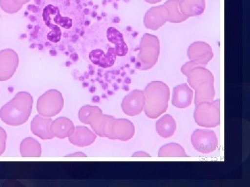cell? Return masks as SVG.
<instances>
[{"mask_svg": "<svg viewBox=\"0 0 250 187\" xmlns=\"http://www.w3.org/2000/svg\"><path fill=\"white\" fill-rule=\"evenodd\" d=\"M32 96L27 92H21L0 110V119L9 126L25 124L32 111Z\"/></svg>", "mask_w": 250, "mask_h": 187, "instance_id": "1", "label": "cell"}, {"mask_svg": "<svg viewBox=\"0 0 250 187\" xmlns=\"http://www.w3.org/2000/svg\"><path fill=\"white\" fill-rule=\"evenodd\" d=\"M141 52L139 54V68L149 70L157 62L160 52L159 40L156 36L146 34L141 42Z\"/></svg>", "mask_w": 250, "mask_h": 187, "instance_id": "2", "label": "cell"}, {"mask_svg": "<svg viewBox=\"0 0 250 187\" xmlns=\"http://www.w3.org/2000/svg\"><path fill=\"white\" fill-rule=\"evenodd\" d=\"M134 134V126L127 119H116L109 116L103 130V137L121 141L129 140Z\"/></svg>", "mask_w": 250, "mask_h": 187, "instance_id": "3", "label": "cell"}, {"mask_svg": "<svg viewBox=\"0 0 250 187\" xmlns=\"http://www.w3.org/2000/svg\"><path fill=\"white\" fill-rule=\"evenodd\" d=\"M64 106L62 94L57 90H49L41 95L37 101V111L41 115L52 117L59 114Z\"/></svg>", "mask_w": 250, "mask_h": 187, "instance_id": "4", "label": "cell"}, {"mask_svg": "<svg viewBox=\"0 0 250 187\" xmlns=\"http://www.w3.org/2000/svg\"><path fill=\"white\" fill-rule=\"evenodd\" d=\"M147 95V106L146 112L147 115L153 106H158L159 114L165 112L167 108V103L163 102L158 99L168 101L170 96V90L168 87L163 82H152L147 85L146 90Z\"/></svg>", "mask_w": 250, "mask_h": 187, "instance_id": "5", "label": "cell"}, {"mask_svg": "<svg viewBox=\"0 0 250 187\" xmlns=\"http://www.w3.org/2000/svg\"><path fill=\"white\" fill-rule=\"evenodd\" d=\"M188 58L191 60L182 67V73L187 75L188 72L196 67H205L213 58L211 47L206 42H197L192 44L188 52Z\"/></svg>", "mask_w": 250, "mask_h": 187, "instance_id": "6", "label": "cell"}, {"mask_svg": "<svg viewBox=\"0 0 250 187\" xmlns=\"http://www.w3.org/2000/svg\"><path fill=\"white\" fill-rule=\"evenodd\" d=\"M192 143L197 151L205 154L210 153L216 150L218 138L213 131L197 130L192 134Z\"/></svg>", "mask_w": 250, "mask_h": 187, "instance_id": "7", "label": "cell"}, {"mask_svg": "<svg viewBox=\"0 0 250 187\" xmlns=\"http://www.w3.org/2000/svg\"><path fill=\"white\" fill-rule=\"evenodd\" d=\"M19 64V57L14 50L3 49L0 52V81L12 78Z\"/></svg>", "mask_w": 250, "mask_h": 187, "instance_id": "8", "label": "cell"}, {"mask_svg": "<svg viewBox=\"0 0 250 187\" xmlns=\"http://www.w3.org/2000/svg\"><path fill=\"white\" fill-rule=\"evenodd\" d=\"M170 11L165 6H154L147 11L144 18V24L147 29L156 31L169 21Z\"/></svg>", "mask_w": 250, "mask_h": 187, "instance_id": "9", "label": "cell"}, {"mask_svg": "<svg viewBox=\"0 0 250 187\" xmlns=\"http://www.w3.org/2000/svg\"><path fill=\"white\" fill-rule=\"evenodd\" d=\"M144 93L141 90H134L125 96L122 103V109L125 114L135 116L142 112L146 103Z\"/></svg>", "mask_w": 250, "mask_h": 187, "instance_id": "10", "label": "cell"}, {"mask_svg": "<svg viewBox=\"0 0 250 187\" xmlns=\"http://www.w3.org/2000/svg\"><path fill=\"white\" fill-rule=\"evenodd\" d=\"M52 121L51 118L38 114L31 121V131L34 134L41 139H52L54 136L50 130Z\"/></svg>", "mask_w": 250, "mask_h": 187, "instance_id": "11", "label": "cell"}, {"mask_svg": "<svg viewBox=\"0 0 250 187\" xmlns=\"http://www.w3.org/2000/svg\"><path fill=\"white\" fill-rule=\"evenodd\" d=\"M75 127L72 121L66 117L57 118L50 125L51 132L59 139H65L73 134Z\"/></svg>", "mask_w": 250, "mask_h": 187, "instance_id": "12", "label": "cell"}, {"mask_svg": "<svg viewBox=\"0 0 250 187\" xmlns=\"http://www.w3.org/2000/svg\"><path fill=\"white\" fill-rule=\"evenodd\" d=\"M69 141L79 147H85L91 145L97 138L96 134L89 129L83 126H77L71 136L68 137Z\"/></svg>", "mask_w": 250, "mask_h": 187, "instance_id": "13", "label": "cell"}, {"mask_svg": "<svg viewBox=\"0 0 250 187\" xmlns=\"http://www.w3.org/2000/svg\"><path fill=\"white\" fill-rule=\"evenodd\" d=\"M192 97L193 93L188 85H180L174 88L172 103L175 107L186 108L191 104Z\"/></svg>", "mask_w": 250, "mask_h": 187, "instance_id": "14", "label": "cell"}, {"mask_svg": "<svg viewBox=\"0 0 250 187\" xmlns=\"http://www.w3.org/2000/svg\"><path fill=\"white\" fill-rule=\"evenodd\" d=\"M205 7V0H179L181 11L187 18L200 16Z\"/></svg>", "mask_w": 250, "mask_h": 187, "instance_id": "15", "label": "cell"}, {"mask_svg": "<svg viewBox=\"0 0 250 187\" xmlns=\"http://www.w3.org/2000/svg\"><path fill=\"white\" fill-rule=\"evenodd\" d=\"M21 153L24 157H39L41 156L40 143L32 137L24 139L21 142Z\"/></svg>", "mask_w": 250, "mask_h": 187, "instance_id": "16", "label": "cell"}, {"mask_svg": "<svg viewBox=\"0 0 250 187\" xmlns=\"http://www.w3.org/2000/svg\"><path fill=\"white\" fill-rule=\"evenodd\" d=\"M175 121L170 115H165L158 121L156 124V131L161 137L167 138L173 135L176 131Z\"/></svg>", "mask_w": 250, "mask_h": 187, "instance_id": "17", "label": "cell"}, {"mask_svg": "<svg viewBox=\"0 0 250 187\" xmlns=\"http://www.w3.org/2000/svg\"><path fill=\"white\" fill-rule=\"evenodd\" d=\"M103 113L101 109L97 106H85L79 112V119L81 122L90 125L100 114Z\"/></svg>", "mask_w": 250, "mask_h": 187, "instance_id": "18", "label": "cell"}, {"mask_svg": "<svg viewBox=\"0 0 250 187\" xmlns=\"http://www.w3.org/2000/svg\"><path fill=\"white\" fill-rule=\"evenodd\" d=\"M164 5L170 11L169 22L180 23L188 19L181 11L180 8H179V0H168Z\"/></svg>", "mask_w": 250, "mask_h": 187, "instance_id": "19", "label": "cell"}, {"mask_svg": "<svg viewBox=\"0 0 250 187\" xmlns=\"http://www.w3.org/2000/svg\"><path fill=\"white\" fill-rule=\"evenodd\" d=\"M0 7L7 14H16L21 9L12 0H0Z\"/></svg>", "mask_w": 250, "mask_h": 187, "instance_id": "20", "label": "cell"}, {"mask_svg": "<svg viewBox=\"0 0 250 187\" xmlns=\"http://www.w3.org/2000/svg\"><path fill=\"white\" fill-rule=\"evenodd\" d=\"M6 138L7 134L2 128L0 127V155H2L6 149Z\"/></svg>", "mask_w": 250, "mask_h": 187, "instance_id": "21", "label": "cell"}, {"mask_svg": "<svg viewBox=\"0 0 250 187\" xmlns=\"http://www.w3.org/2000/svg\"><path fill=\"white\" fill-rule=\"evenodd\" d=\"M12 1L22 9L23 5L27 4L29 1H30V0H12Z\"/></svg>", "mask_w": 250, "mask_h": 187, "instance_id": "22", "label": "cell"}, {"mask_svg": "<svg viewBox=\"0 0 250 187\" xmlns=\"http://www.w3.org/2000/svg\"><path fill=\"white\" fill-rule=\"evenodd\" d=\"M67 157H86V155H85V154L83 153V152H76V153L68 155Z\"/></svg>", "mask_w": 250, "mask_h": 187, "instance_id": "23", "label": "cell"}, {"mask_svg": "<svg viewBox=\"0 0 250 187\" xmlns=\"http://www.w3.org/2000/svg\"><path fill=\"white\" fill-rule=\"evenodd\" d=\"M146 2L149 3V4H157V3L161 2L162 0H145Z\"/></svg>", "mask_w": 250, "mask_h": 187, "instance_id": "24", "label": "cell"}]
</instances>
